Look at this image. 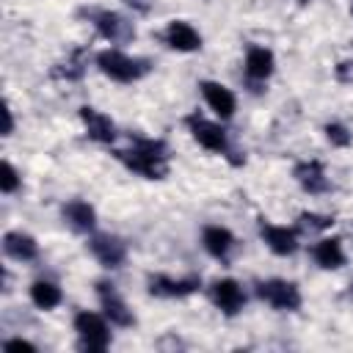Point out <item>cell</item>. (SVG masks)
<instances>
[{
    "label": "cell",
    "mask_w": 353,
    "mask_h": 353,
    "mask_svg": "<svg viewBox=\"0 0 353 353\" xmlns=\"http://www.w3.org/2000/svg\"><path fill=\"white\" fill-rule=\"evenodd\" d=\"M116 160L143 179H165L168 174V149L160 138H132L130 149H119Z\"/></svg>",
    "instance_id": "cell-1"
},
{
    "label": "cell",
    "mask_w": 353,
    "mask_h": 353,
    "mask_svg": "<svg viewBox=\"0 0 353 353\" xmlns=\"http://www.w3.org/2000/svg\"><path fill=\"white\" fill-rule=\"evenodd\" d=\"M94 63L97 69L116 80V83H138L141 77H146L152 72V61L149 58H138V55H127L124 50L119 47H108V50H99L94 55Z\"/></svg>",
    "instance_id": "cell-2"
},
{
    "label": "cell",
    "mask_w": 353,
    "mask_h": 353,
    "mask_svg": "<svg viewBox=\"0 0 353 353\" xmlns=\"http://www.w3.org/2000/svg\"><path fill=\"white\" fill-rule=\"evenodd\" d=\"M185 127H188L190 138H193L201 149L215 152V154H226V157H229L232 146H229V135H226V130H223L221 121H212V119L201 116L199 110H193V113L185 116Z\"/></svg>",
    "instance_id": "cell-3"
},
{
    "label": "cell",
    "mask_w": 353,
    "mask_h": 353,
    "mask_svg": "<svg viewBox=\"0 0 353 353\" xmlns=\"http://www.w3.org/2000/svg\"><path fill=\"white\" fill-rule=\"evenodd\" d=\"M110 320L105 314H97V312H77L72 325L77 331V339H80V347L83 350H91V353H102L110 347Z\"/></svg>",
    "instance_id": "cell-4"
},
{
    "label": "cell",
    "mask_w": 353,
    "mask_h": 353,
    "mask_svg": "<svg viewBox=\"0 0 353 353\" xmlns=\"http://www.w3.org/2000/svg\"><path fill=\"white\" fill-rule=\"evenodd\" d=\"M83 14L97 28V33L105 41H110V44H127V41L135 39V25L127 17H121L119 11H110V8H83Z\"/></svg>",
    "instance_id": "cell-5"
},
{
    "label": "cell",
    "mask_w": 353,
    "mask_h": 353,
    "mask_svg": "<svg viewBox=\"0 0 353 353\" xmlns=\"http://www.w3.org/2000/svg\"><path fill=\"white\" fill-rule=\"evenodd\" d=\"M254 292L259 301H265L268 306H273L279 312H298L303 303L298 284L287 281V279H262L254 284Z\"/></svg>",
    "instance_id": "cell-6"
},
{
    "label": "cell",
    "mask_w": 353,
    "mask_h": 353,
    "mask_svg": "<svg viewBox=\"0 0 353 353\" xmlns=\"http://www.w3.org/2000/svg\"><path fill=\"white\" fill-rule=\"evenodd\" d=\"M88 251L108 270H116L127 262V243L119 234H110V232H94L88 237Z\"/></svg>",
    "instance_id": "cell-7"
},
{
    "label": "cell",
    "mask_w": 353,
    "mask_h": 353,
    "mask_svg": "<svg viewBox=\"0 0 353 353\" xmlns=\"http://www.w3.org/2000/svg\"><path fill=\"white\" fill-rule=\"evenodd\" d=\"M97 298H99L102 314L110 320V325H119V328L135 325V314L127 306V301L119 295V290H116L113 281H97Z\"/></svg>",
    "instance_id": "cell-8"
},
{
    "label": "cell",
    "mask_w": 353,
    "mask_h": 353,
    "mask_svg": "<svg viewBox=\"0 0 353 353\" xmlns=\"http://www.w3.org/2000/svg\"><path fill=\"white\" fill-rule=\"evenodd\" d=\"M146 290L154 298H188V295H193V292L201 290V279L199 276L174 279V276H165V273H149Z\"/></svg>",
    "instance_id": "cell-9"
},
{
    "label": "cell",
    "mask_w": 353,
    "mask_h": 353,
    "mask_svg": "<svg viewBox=\"0 0 353 353\" xmlns=\"http://www.w3.org/2000/svg\"><path fill=\"white\" fill-rule=\"evenodd\" d=\"M259 237L276 256H292L298 251V229L259 218Z\"/></svg>",
    "instance_id": "cell-10"
},
{
    "label": "cell",
    "mask_w": 353,
    "mask_h": 353,
    "mask_svg": "<svg viewBox=\"0 0 353 353\" xmlns=\"http://www.w3.org/2000/svg\"><path fill=\"white\" fill-rule=\"evenodd\" d=\"M210 298H212V303L218 306V312L226 314V317L240 314L243 306H245V290H243V284L234 281V279H215V281L210 284Z\"/></svg>",
    "instance_id": "cell-11"
},
{
    "label": "cell",
    "mask_w": 353,
    "mask_h": 353,
    "mask_svg": "<svg viewBox=\"0 0 353 353\" xmlns=\"http://www.w3.org/2000/svg\"><path fill=\"white\" fill-rule=\"evenodd\" d=\"M199 91H201L207 108H210L221 121H226V119L234 116V110H237V97L232 94V88H226V85L218 83V80H201V83H199Z\"/></svg>",
    "instance_id": "cell-12"
},
{
    "label": "cell",
    "mask_w": 353,
    "mask_h": 353,
    "mask_svg": "<svg viewBox=\"0 0 353 353\" xmlns=\"http://www.w3.org/2000/svg\"><path fill=\"white\" fill-rule=\"evenodd\" d=\"M61 218L77 234H94V229H97V210L85 199H69L61 207Z\"/></svg>",
    "instance_id": "cell-13"
},
{
    "label": "cell",
    "mask_w": 353,
    "mask_h": 353,
    "mask_svg": "<svg viewBox=\"0 0 353 353\" xmlns=\"http://www.w3.org/2000/svg\"><path fill=\"white\" fill-rule=\"evenodd\" d=\"M80 121H83V127H85V135H88L94 143H113L116 135H119L113 119H110L108 113L91 108V105H83V108H80Z\"/></svg>",
    "instance_id": "cell-14"
},
{
    "label": "cell",
    "mask_w": 353,
    "mask_h": 353,
    "mask_svg": "<svg viewBox=\"0 0 353 353\" xmlns=\"http://www.w3.org/2000/svg\"><path fill=\"white\" fill-rule=\"evenodd\" d=\"M163 41L171 50H176V52H196V50H201V33L190 22H185V19H171L165 25V30H163Z\"/></svg>",
    "instance_id": "cell-15"
},
{
    "label": "cell",
    "mask_w": 353,
    "mask_h": 353,
    "mask_svg": "<svg viewBox=\"0 0 353 353\" xmlns=\"http://www.w3.org/2000/svg\"><path fill=\"white\" fill-rule=\"evenodd\" d=\"M292 176H295V182H298L309 196L328 193V188H331L328 174H325V168H323L320 160H301V163H295Z\"/></svg>",
    "instance_id": "cell-16"
},
{
    "label": "cell",
    "mask_w": 353,
    "mask_h": 353,
    "mask_svg": "<svg viewBox=\"0 0 353 353\" xmlns=\"http://www.w3.org/2000/svg\"><path fill=\"white\" fill-rule=\"evenodd\" d=\"M243 69H245V77L251 83H265L276 72V55H273V50H268L262 44H251L245 50Z\"/></svg>",
    "instance_id": "cell-17"
},
{
    "label": "cell",
    "mask_w": 353,
    "mask_h": 353,
    "mask_svg": "<svg viewBox=\"0 0 353 353\" xmlns=\"http://www.w3.org/2000/svg\"><path fill=\"white\" fill-rule=\"evenodd\" d=\"M201 245H204V251L212 259L226 262L229 259V251L234 248V234L226 226H221V223H210V226L201 229Z\"/></svg>",
    "instance_id": "cell-18"
},
{
    "label": "cell",
    "mask_w": 353,
    "mask_h": 353,
    "mask_svg": "<svg viewBox=\"0 0 353 353\" xmlns=\"http://www.w3.org/2000/svg\"><path fill=\"white\" fill-rule=\"evenodd\" d=\"M309 251H312L314 265L323 270H339L345 265V248L339 237H320Z\"/></svg>",
    "instance_id": "cell-19"
},
{
    "label": "cell",
    "mask_w": 353,
    "mask_h": 353,
    "mask_svg": "<svg viewBox=\"0 0 353 353\" xmlns=\"http://www.w3.org/2000/svg\"><path fill=\"white\" fill-rule=\"evenodd\" d=\"M3 251H6V256L17 259V262H33L39 256V243L28 232H6L3 234Z\"/></svg>",
    "instance_id": "cell-20"
},
{
    "label": "cell",
    "mask_w": 353,
    "mask_h": 353,
    "mask_svg": "<svg viewBox=\"0 0 353 353\" xmlns=\"http://www.w3.org/2000/svg\"><path fill=\"white\" fill-rule=\"evenodd\" d=\"M28 295H30V303H33L36 309H41V312H52V309L61 306V301H63V290H61L55 281H50V279H36V281L30 284Z\"/></svg>",
    "instance_id": "cell-21"
},
{
    "label": "cell",
    "mask_w": 353,
    "mask_h": 353,
    "mask_svg": "<svg viewBox=\"0 0 353 353\" xmlns=\"http://www.w3.org/2000/svg\"><path fill=\"white\" fill-rule=\"evenodd\" d=\"M334 226V215H320V212H301L295 229L298 232H325Z\"/></svg>",
    "instance_id": "cell-22"
},
{
    "label": "cell",
    "mask_w": 353,
    "mask_h": 353,
    "mask_svg": "<svg viewBox=\"0 0 353 353\" xmlns=\"http://www.w3.org/2000/svg\"><path fill=\"white\" fill-rule=\"evenodd\" d=\"M323 132H325V141H328L331 146H336V149H347V146L353 143V132H350L342 121H328V124L323 127Z\"/></svg>",
    "instance_id": "cell-23"
},
{
    "label": "cell",
    "mask_w": 353,
    "mask_h": 353,
    "mask_svg": "<svg viewBox=\"0 0 353 353\" xmlns=\"http://www.w3.org/2000/svg\"><path fill=\"white\" fill-rule=\"evenodd\" d=\"M83 69H85V61H83V52L77 50V52H72L63 63H58V66L52 69V74H55V77H66V80H77V77L83 74Z\"/></svg>",
    "instance_id": "cell-24"
},
{
    "label": "cell",
    "mask_w": 353,
    "mask_h": 353,
    "mask_svg": "<svg viewBox=\"0 0 353 353\" xmlns=\"http://www.w3.org/2000/svg\"><path fill=\"white\" fill-rule=\"evenodd\" d=\"M19 185H22L19 171L14 168V163H11V160H3V163H0V190H3L6 196H11V193H17V190H19Z\"/></svg>",
    "instance_id": "cell-25"
},
{
    "label": "cell",
    "mask_w": 353,
    "mask_h": 353,
    "mask_svg": "<svg viewBox=\"0 0 353 353\" xmlns=\"http://www.w3.org/2000/svg\"><path fill=\"white\" fill-rule=\"evenodd\" d=\"M334 74H336L339 83H353V61H350V58H347V61H339V63L334 66Z\"/></svg>",
    "instance_id": "cell-26"
},
{
    "label": "cell",
    "mask_w": 353,
    "mask_h": 353,
    "mask_svg": "<svg viewBox=\"0 0 353 353\" xmlns=\"http://www.w3.org/2000/svg\"><path fill=\"white\" fill-rule=\"evenodd\" d=\"M36 350V345L33 342H28V339H22V336H14V339H6L3 342V350Z\"/></svg>",
    "instance_id": "cell-27"
},
{
    "label": "cell",
    "mask_w": 353,
    "mask_h": 353,
    "mask_svg": "<svg viewBox=\"0 0 353 353\" xmlns=\"http://www.w3.org/2000/svg\"><path fill=\"white\" fill-rule=\"evenodd\" d=\"M124 3H127L132 11H138V14H149L157 0H124Z\"/></svg>",
    "instance_id": "cell-28"
},
{
    "label": "cell",
    "mask_w": 353,
    "mask_h": 353,
    "mask_svg": "<svg viewBox=\"0 0 353 353\" xmlns=\"http://www.w3.org/2000/svg\"><path fill=\"white\" fill-rule=\"evenodd\" d=\"M11 132H14V113H11L8 105H3V135L8 138Z\"/></svg>",
    "instance_id": "cell-29"
},
{
    "label": "cell",
    "mask_w": 353,
    "mask_h": 353,
    "mask_svg": "<svg viewBox=\"0 0 353 353\" xmlns=\"http://www.w3.org/2000/svg\"><path fill=\"white\" fill-rule=\"evenodd\" d=\"M295 3H301V6H306V3H309V0H295Z\"/></svg>",
    "instance_id": "cell-30"
},
{
    "label": "cell",
    "mask_w": 353,
    "mask_h": 353,
    "mask_svg": "<svg viewBox=\"0 0 353 353\" xmlns=\"http://www.w3.org/2000/svg\"><path fill=\"white\" fill-rule=\"evenodd\" d=\"M350 292H353V281H350Z\"/></svg>",
    "instance_id": "cell-31"
}]
</instances>
